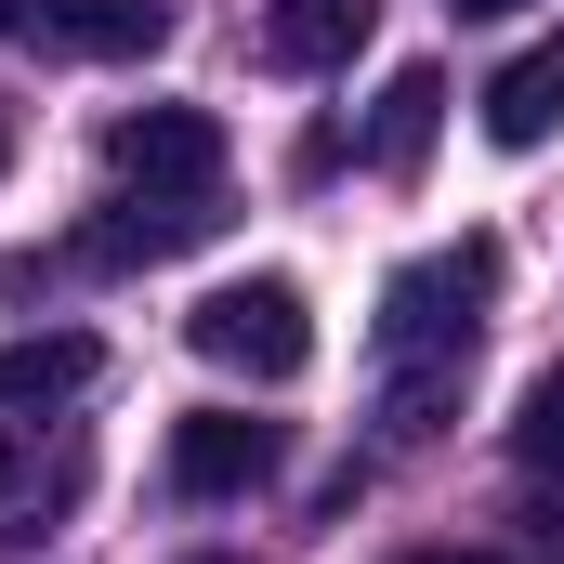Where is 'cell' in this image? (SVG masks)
I'll return each instance as SVG.
<instances>
[{"label": "cell", "mask_w": 564, "mask_h": 564, "mask_svg": "<svg viewBox=\"0 0 564 564\" xmlns=\"http://www.w3.org/2000/svg\"><path fill=\"white\" fill-rule=\"evenodd\" d=\"M486 302H499V237H446L421 263H394L381 328H368V355H381V446H433V433L459 421Z\"/></svg>", "instance_id": "1"}, {"label": "cell", "mask_w": 564, "mask_h": 564, "mask_svg": "<svg viewBox=\"0 0 564 564\" xmlns=\"http://www.w3.org/2000/svg\"><path fill=\"white\" fill-rule=\"evenodd\" d=\"M184 341H197L224 381H263V394L315 368V315H302V289H289V276H224V289H197Z\"/></svg>", "instance_id": "2"}, {"label": "cell", "mask_w": 564, "mask_h": 564, "mask_svg": "<svg viewBox=\"0 0 564 564\" xmlns=\"http://www.w3.org/2000/svg\"><path fill=\"white\" fill-rule=\"evenodd\" d=\"M93 499V433L79 421H0V552L53 539Z\"/></svg>", "instance_id": "3"}, {"label": "cell", "mask_w": 564, "mask_h": 564, "mask_svg": "<svg viewBox=\"0 0 564 564\" xmlns=\"http://www.w3.org/2000/svg\"><path fill=\"white\" fill-rule=\"evenodd\" d=\"M106 171L132 197H224V119L210 106H132L106 132Z\"/></svg>", "instance_id": "4"}, {"label": "cell", "mask_w": 564, "mask_h": 564, "mask_svg": "<svg viewBox=\"0 0 564 564\" xmlns=\"http://www.w3.org/2000/svg\"><path fill=\"white\" fill-rule=\"evenodd\" d=\"M276 473V421H250V408H184L171 421V486L184 499H250Z\"/></svg>", "instance_id": "5"}, {"label": "cell", "mask_w": 564, "mask_h": 564, "mask_svg": "<svg viewBox=\"0 0 564 564\" xmlns=\"http://www.w3.org/2000/svg\"><path fill=\"white\" fill-rule=\"evenodd\" d=\"M106 381V341L93 328H26V341H0V421H53V408H79Z\"/></svg>", "instance_id": "6"}, {"label": "cell", "mask_w": 564, "mask_h": 564, "mask_svg": "<svg viewBox=\"0 0 564 564\" xmlns=\"http://www.w3.org/2000/svg\"><path fill=\"white\" fill-rule=\"evenodd\" d=\"M197 237H224V197H106V224L66 250V263H171V250H197Z\"/></svg>", "instance_id": "7"}, {"label": "cell", "mask_w": 564, "mask_h": 564, "mask_svg": "<svg viewBox=\"0 0 564 564\" xmlns=\"http://www.w3.org/2000/svg\"><path fill=\"white\" fill-rule=\"evenodd\" d=\"M368 26H381V0H250V40H263V66H289V79L355 66Z\"/></svg>", "instance_id": "8"}, {"label": "cell", "mask_w": 564, "mask_h": 564, "mask_svg": "<svg viewBox=\"0 0 564 564\" xmlns=\"http://www.w3.org/2000/svg\"><path fill=\"white\" fill-rule=\"evenodd\" d=\"M26 40L93 53V66H132V53L171 40V0H26Z\"/></svg>", "instance_id": "9"}, {"label": "cell", "mask_w": 564, "mask_h": 564, "mask_svg": "<svg viewBox=\"0 0 564 564\" xmlns=\"http://www.w3.org/2000/svg\"><path fill=\"white\" fill-rule=\"evenodd\" d=\"M433 132H446V66H394L381 106H368V171H381V184H421Z\"/></svg>", "instance_id": "10"}, {"label": "cell", "mask_w": 564, "mask_h": 564, "mask_svg": "<svg viewBox=\"0 0 564 564\" xmlns=\"http://www.w3.org/2000/svg\"><path fill=\"white\" fill-rule=\"evenodd\" d=\"M552 132H564V26H552V40H525V53L486 79V144L525 158V144H552Z\"/></svg>", "instance_id": "11"}, {"label": "cell", "mask_w": 564, "mask_h": 564, "mask_svg": "<svg viewBox=\"0 0 564 564\" xmlns=\"http://www.w3.org/2000/svg\"><path fill=\"white\" fill-rule=\"evenodd\" d=\"M512 459L525 473H564V355L525 381V408H512Z\"/></svg>", "instance_id": "12"}, {"label": "cell", "mask_w": 564, "mask_h": 564, "mask_svg": "<svg viewBox=\"0 0 564 564\" xmlns=\"http://www.w3.org/2000/svg\"><path fill=\"white\" fill-rule=\"evenodd\" d=\"M512 525H525V564H564V499H525Z\"/></svg>", "instance_id": "13"}, {"label": "cell", "mask_w": 564, "mask_h": 564, "mask_svg": "<svg viewBox=\"0 0 564 564\" xmlns=\"http://www.w3.org/2000/svg\"><path fill=\"white\" fill-rule=\"evenodd\" d=\"M446 13H473V26H486V13H525V0H446Z\"/></svg>", "instance_id": "14"}, {"label": "cell", "mask_w": 564, "mask_h": 564, "mask_svg": "<svg viewBox=\"0 0 564 564\" xmlns=\"http://www.w3.org/2000/svg\"><path fill=\"white\" fill-rule=\"evenodd\" d=\"M0 40H26V0H0Z\"/></svg>", "instance_id": "15"}, {"label": "cell", "mask_w": 564, "mask_h": 564, "mask_svg": "<svg viewBox=\"0 0 564 564\" xmlns=\"http://www.w3.org/2000/svg\"><path fill=\"white\" fill-rule=\"evenodd\" d=\"M421 564H499V552H421Z\"/></svg>", "instance_id": "16"}, {"label": "cell", "mask_w": 564, "mask_h": 564, "mask_svg": "<svg viewBox=\"0 0 564 564\" xmlns=\"http://www.w3.org/2000/svg\"><path fill=\"white\" fill-rule=\"evenodd\" d=\"M184 564H250V552H184Z\"/></svg>", "instance_id": "17"}, {"label": "cell", "mask_w": 564, "mask_h": 564, "mask_svg": "<svg viewBox=\"0 0 564 564\" xmlns=\"http://www.w3.org/2000/svg\"><path fill=\"white\" fill-rule=\"evenodd\" d=\"M0 171H13V119H0Z\"/></svg>", "instance_id": "18"}]
</instances>
